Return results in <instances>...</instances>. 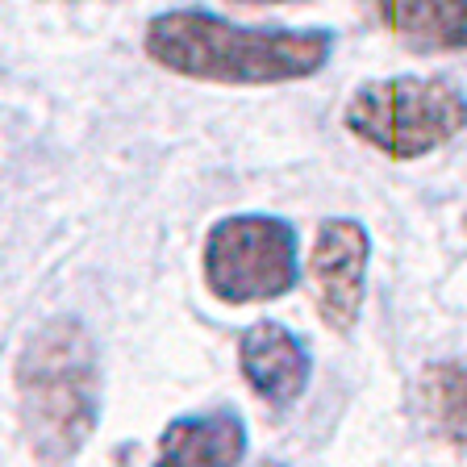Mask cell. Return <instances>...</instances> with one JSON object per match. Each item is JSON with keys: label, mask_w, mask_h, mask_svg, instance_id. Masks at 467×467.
<instances>
[{"label": "cell", "mask_w": 467, "mask_h": 467, "mask_svg": "<svg viewBox=\"0 0 467 467\" xmlns=\"http://www.w3.org/2000/svg\"><path fill=\"white\" fill-rule=\"evenodd\" d=\"M201 275L222 305L280 301L301 280L296 230L272 213H230L209 225L201 246Z\"/></svg>", "instance_id": "277c9868"}, {"label": "cell", "mask_w": 467, "mask_h": 467, "mask_svg": "<svg viewBox=\"0 0 467 467\" xmlns=\"http://www.w3.org/2000/svg\"><path fill=\"white\" fill-rule=\"evenodd\" d=\"M238 371L251 392L272 409H288L309 389L313 355L288 326L280 321H254L238 338Z\"/></svg>", "instance_id": "8992f818"}, {"label": "cell", "mask_w": 467, "mask_h": 467, "mask_svg": "<svg viewBox=\"0 0 467 467\" xmlns=\"http://www.w3.org/2000/svg\"><path fill=\"white\" fill-rule=\"evenodd\" d=\"M418 409L430 434L467 451V359L430 363L418 376Z\"/></svg>", "instance_id": "9c48e42d"}, {"label": "cell", "mask_w": 467, "mask_h": 467, "mask_svg": "<svg viewBox=\"0 0 467 467\" xmlns=\"http://www.w3.org/2000/svg\"><path fill=\"white\" fill-rule=\"evenodd\" d=\"M17 413L29 451L47 463H63L88 442L100 413L97 347L84 321L50 317L26 338L13 368Z\"/></svg>", "instance_id": "7a4b0ae2"}, {"label": "cell", "mask_w": 467, "mask_h": 467, "mask_svg": "<svg viewBox=\"0 0 467 467\" xmlns=\"http://www.w3.org/2000/svg\"><path fill=\"white\" fill-rule=\"evenodd\" d=\"M342 126L384 159H426L467 130V92L442 76L368 79L350 92Z\"/></svg>", "instance_id": "3957f363"}, {"label": "cell", "mask_w": 467, "mask_h": 467, "mask_svg": "<svg viewBox=\"0 0 467 467\" xmlns=\"http://www.w3.org/2000/svg\"><path fill=\"white\" fill-rule=\"evenodd\" d=\"M359 9L418 55L467 50V0H359Z\"/></svg>", "instance_id": "ba28073f"}, {"label": "cell", "mask_w": 467, "mask_h": 467, "mask_svg": "<svg viewBox=\"0 0 467 467\" xmlns=\"http://www.w3.org/2000/svg\"><path fill=\"white\" fill-rule=\"evenodd\" d=\"M142 50L155 67L201 84L272 88L313 79L334 55L330 29L238 26L209 9H167L142 29Z\"/></svg>", "instance_id": "6da1fadb"}, {"label": "cell", "mask_w": 467, "mask_h": 467, "mask_svg": "<svg viewBox=\"0 0 467 467\" xmlns=\"http://www.w3.org/2000/svg\"><path fill=\"white\" fill-rule=\"evenodd\" d=\"M254 467H284V463H272V459H263V463H254Z\"/></svg>", "instance_id": "8fae6325"}, {"label": "cell", "mask_w": 467, "mask_h": 467, "mask_svg": "<svg viewBox=\"0 0 467 467\" xmlns=\"http://www.w3.org/2000/svg\"><path fill=\"white\" fill-rule=\"evenodd\" d=\"M246 421L238 409L217 405L204 413H184L163 426L150 467H243Z\"/></svg>", "instance_id": "52a82bcc"}, {"label": "cell", "mask_w": 467, "mask_h": 467, "mask_svg": "<svg viewBox=\"0 0 467 467\" xmlns=\"http://www.w3.org/2000/svg\"><path fill=\"white\" fill-rule=\"evenodd\" d=\"M230 5H296V0H230Z\"/></svg>", "instance_id": "30bf717a"}, {"label": "cell", "mask_w": 467, "mask_h": 467, "mask_svg": "<svg viewBox=\"0 0 467 467\" xmlns=\"http://www.w3.org/2000/svg\"><path fill=\"white\" fill-rule=\"evenodd\" d=\"M463 225H467V217H463Z\"/></svg>", "instance_id": "7c38bea8"}, {"label": "cell", "mask_w": 467, "mask_h": 467, "mask_svg": "<svg viewBox=\"0 0 467 467\" xmlns=\"http://www.w3.org/2000/svg\"><path fill=\"white\" fill-rule=\"evenodd\" d=\"M371 263V234L355 217H326L313 234L309 251V284L317 317L334 334H350L363 313Z\"/></svg>", "instance_id": "5b68a950"}]
</instances>
